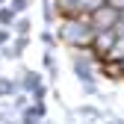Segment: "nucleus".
I'll return each mask as SVG.
<instances>
[{
  "label": "nucleus",
  "instance_id": "1",
  "mask_svg": "<svg viewBox=\"0 0 124 124\" xmlns=\"http://www.w3.org/2000/svg\"><path fill=\"white\" fill-rule=\"evenodd\" d=\"M59 39L71 47H89L92 39H95V30L89 27V18H65V24L59 30Z\"/></svg>",
  "mask_w": 124,
  "mask_h": 124
},
{
  "label": "nucleus",
  "instance_id": "2",
  "mask_svg": "<svg viewBox=\"0 0 124 124\" xmlns=\"http://www.w3.org/2000/svg\"><path fill=\"white\" fill-rule=\"evenodd\" d=\"M18 86H21V92H24V95H30L33 101H44V98H47V86L41 83V74H39V71L24 68V71H21Z\"/></svg>",
  "mask_w": 124,
  "mask_h": 124
},
{
  "label": "nucleus",
  "instance_id": "3",
  "mask_svg": "<svg viewBox=\"0 0 124 124\" xmlns=\"http://www.w3.org/2000/svg\"><path fill=\"white\" fill-rule=\"evenodd\" d=\"M71 68H74V77H77L80 86L95 83V59H92L89 53H74L71 56Z\"/></svg>",
  "mask_w": 124,
  "mask_h": 124
},
{
  "label": "nucleus",
  "instance_id": "4",
  "mask_svg": "<svg viewBox=\"0 0 124 124\" xmlns=\"http://www.w3.org/2000/svg\"><path fill=\"white\" fill-rule=\"evenodd\" d=\"M118 18H121V15H118L115 9H109V6L103 3V6H98L95 12L89 15V27L95 30V33H101V30H112Z\"/></svg>",
  "mask_w": 124,
  "mask_h": 124
},
{
  "label": "nucleus",
  "instance_id": "5",
  "mask_svg": "<svg viewBox=\"0 0 124 124\" xmlns=\"http://www.w3.org/2000/svg\"><path fill=\"white\" fill-rule=\"evenodd\" d=\"M115 44V33L112 30H101V33H95V39H92V53H95L98 59H103L106 53H109V47Z\"/></svg>",
  "mask_w": 124,
  "mask_h": 124
},
{
  "label": "nucleus",
  "instance_id": "6",
  "mask_svg": "<svg viewBox=\"0 0 124 124\" xmlns=\"http://www.w3.org/2000/svg\"><path fill=\"white\" fill-rule=\"evenodd\" d=\"M18 92H21L18 80H9V77L0 74V98H12V95H18Z\"/></svg>",
  "mask_w": 124,
  "mask_h": 124
},
{
  "label": "nucleus",
  "instance_id": "7",
  "mask_svg": "<svg viewBox=\"0 0 124 124\" xmlns=\"http://www.w3.org/2000/svg\"><path fill=\"white\" fill-rule=\"evenodd\" d=\"M44 71H47L50 80H56V77H59V65H56V59H53V53H50V50L44 53Z\"/></svg>",
  "mask_w": 124,
  "mask_h": 124
},
{
  "label": "nucleus",
  "instance_id": "8",
  "mask_svg": "<svg viewBox=\"0 0 124 124\" xmlns=\"http://www.w3.org/2000/svg\"><path fill=\"white\" fill-rule=\"evenodd\" d=\"M41 15H44V24H53V21H56V9H53V0H44V3H41Z\"/></svg>",
  "mask_w": 124,
  "mask_h": 124
},
{
  "label": "nucleus",
  "instance_id": "9",
  "mask_svg": "<svg viewBox=\"0 0 124 124\" xmlns=\"http://www.w3.org/2000/svg\"><path fill=\"white\" fill-rule=\"evenodd\" d=\"M12 30H15V36H30V21L27 18H15Z\"/></svg>",
  "mask_w": 124,
  "mask_h": 124
},
{
  "label": "nucleus",
  "instance_id": "10",
  "mask_svg": "<svg viewBox=\"0 0 124 124\" xmlns=\"http://www.w3.org/2000/svg\"><path fill=\"white\" fill-rule=\"evenodd\" d=\"M12 24H15V12L12 9H0V27H6V30H12Z\"/></svg>",
  "mask_w": 124,
  "mask_h": 124
},
{
  "label": "nucleus",
  "instance_id": "11",
  "mask_svg": "<svg viewBox=\"0 0 124 124\" xmlns=\"http://www.w3.org/2000/svg\"><path fill=\"white\" fill-rule=\"evenodd\" d=\"M36 121H41V118H39V115L33 112V106L27 103L24 109H21V124H36Z\"/></svg>",
  "mask_w": 124,
  "mask_h": 124
},
{
  "label": "nucleus",
  "instance_id": "12",
  "mask_svg": "<svg viewBox=\"0 0 124 124\" xmlns=\"http://www.w3.org/2000/svg\"><path fill=\"white\" fill-rule=\"evenodd\" d=\"M30 103V95H24V92H18V95H12V109H24V106Z\"/></svg>",
  "mask_w": 124,
  "mask_h": 124
},
{
  "label": "nucleus",
  "instance_id": "13",
  "mask_svg": "<svg viewBox=\"0 0 124 124\" xmlns=\"http://www.w3.org/2000/svg\"><path fill=\"white\" fill-rule=\"evenodd\" d=\"M30 3H33V0H9V9H12L15 15H21V12H27Z\"/></svg>",
  "mask_w": 124,
  "mask_h": 124
},
{
  "label": "nucleus",
  "instance_id": "14",
  "mask_svg": "<svg viewBox=\"0 0 124 124\" xmlns=\"http://www.w3.org/2000/svg\"><path fill=\"white\" fill-rule=\"evenodd\" d=\"M41 41H44V44H47V50H50V47H53V44H56V36L50 33V30H44V33H41Z\"/></svg>",
  "mask_w": 124,
  "mask_h": 124
},
{
  "label": "nucleus",
  "instance_id": "15",
  "mask_svg": "<svg viewBox=\"0 0 124 124\" xmlns=\"http://www.w3.org/2000/svg\"><path fill=\"white\" fill-rule=\"evenodd\" d=\"M112 33H115V39H124V15L115 21V27H112Z\"/></svg>",
  "mask_w": 124,
  "mask_h": 124
},
{
  "label": "nucleus",
  "instance_id": "16",
  "mask_svg": "<svg viewBox=\"0 0 124 124\" xmlns=\"http://www.w3.org/2000/svg\"><path fill=\"white\" fill-rule=\"evenodd\" d=\"M9 41H12V30L0 27V47H3V44H9Z\"/></svg>",
  "mask_w": 124,
  "mask_h": 124
},
{
  "label": "nucleus",
  "instance_id": "17",
  "mask_svg": "<svg viewBox=\"0 0 124 124\" xmlns=\"http://www.w3.org/2000/svg\"><path fill=\"white\" fill-rule=\"evenodd\" d=\"M106 6H109V9H115L118 15H124V0H106Z\"/></svg>",
  "mask_w": 124,
  "mask_h": 124
},
{
  "label": "nucleus",
  "instance_id": "18",
  "mask_svg": "<svg viewBox=\"0 0 124 124\" xmlns=\"http://www.w3.org/2000/svg\"><path fill=\"white\" fill-rule=\"evenodd\" d=\"M74 3H77V0H56V6L62 9V15H65V12H68V9H71Z\"/></svg>",
  "mask_w": 124,
  "mask_h": 124
},
{
  "label": "nucleus",
  "instance_id": "19",
  "mask_svg": "<svg viewBox=\"0 0 124 124\" xmlns=\"http://www.w3.org/2000/svg\"><path fill=\"white\" fill-rule=\"evenodd\" d=\"M83 95H98V83H86L83 86Z\"/></svg>",
  "mask_w": 124,
  "mask_h": 124
},
{
  "label": "nucleus",
  "instance_id": "20",
  "mask_svg": "<svg viewBox=\"0 0 124 124\" xmlns=\"http://www.w3.org/2000/svg\"><path fill=\"white\" fill-rule=\"evenodd\" d=\"M106 124H124V118H121V115H109V118H106Z\"/></svg>",
  "mask_w": 124,
  "mask_h": 124
},
{
  "label": "nucleus",
  "instance_id": "21",
  "mask_svg": "<svg viewBox=\"0 0 124 124\" xmlns=\"http://www.w3.org/2000/svg\"><path fill=\"white\" fill-rule=\"evenodd\" d=\"M118 68H121V77H124V59H121V62H118Z\"/></svg>",
  "mask_w": 124,
  "mask_h": 124
},
{
  "label": "nucleus",
  "instance_id": "22",
  "mask_svg": "<svg viewBox=\"0 0 124 124\" xmlns=\"http://www.w3.org/2000/svg\"><path fill=\"white\" fill-rule=\"evenodd\" d=\"M0 3H6V0H0Z\"/></svg>",
  "mask_w": 124,
  "mask_h": 124
}]
</instances>
